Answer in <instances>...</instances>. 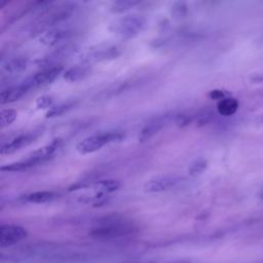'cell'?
Masks as SVG:
<instances>
[{"label": "cell", "instance_id": "17", "mask_svg": "<svg viewBox=\"0 0 263 263\" xmlns=\"http://www.w3.org/2000/svg\"><path fill=\"white\" fill-rule=\"evenodd\" d=\"M29 60L26 57H14L2 64V69L8 74H20L28 67Z\"/></svg>", "mask_w": 263, "mask_h": 263}, {"label": "cell", "instance_id": "1", "mask_svg": "<svg viewBox=\"0 0 263 263\" xmlns=\"http://www.w3.org/2000/svg\"><path fill=\"white\" fill-rule=\"evenodd\" d=\"M133 225L118 216L105 218L89 234L97 239H111L129 234L133 231Z\"/></svg>", "mask_w": 263, "mask_h": 263}, {"label": "cell", "instance_id": "9", "mask_svg": "<svg viewBox=\"0 0 263 263\" xmlns=\"http://www.w3.org/2000/svg\"><path fill=\"white\" fill-rule=\"evenodd\" d=\"M78 50V46L76 43L67 42L63 45H60L58 48H55L52 52H50L48 55L43 57L39 60H37V65L42 68H47L51 66H57L55 63L59 62L62 59H65L67 57L72 55Z\"/></svg>", "mask_w": 263, "mask_h": 263}, {"label": "cell", "instance_id": "13", "mask_svg": "<svg viewBox=\"0 0 263 263\" xmlns=\"http://www.w3.org/2000/svg\"><path fill=\"white\" fill-rule=\"evenodd\" d=\"M174 115L171 114H164L157 116L153 119H151L148 123L144 125V127L140 130L139 134V141L140 142H146L153 138L156 134H158L166 124L168 121L174 118Z\"/></svg>", "mask_w": 263, "mask_h": 263}, {"label": "cell", "instance_id": "26", "mask_svg": "<svg viewBox=\"0 0 263 263\" xmlns=\"http://www.w3.org/2000/svg\"><path fill=\"white\" fill-rule=\"evenodd\" d=\"M175 123L179 127H185L194 121V115L188 113H180L174 117Z\"/></svg>", "mask_w": 263, "mask_h": 263}, {"label": "cell", "instance_id": "29", "mask_svg": "<svg viewBox=\"0 0 263 263\" xmlns=\"http://www.w3.org/2000/svg\"><path fill=\"white\" fill-rule=\"evenodd\" d=\"M260 198L263 200V187L261 188V191H260Z\"/></svg>", "mask_w": 263, "mask_h": 263}, {"label": "cell", "instance_id": "23", "mask_svg": "<svg viewBox=\"0 0 263 263\" xmlns=\"http://www.w3.org/2000/svg\"><path fill=\"white\" fill-rule=\"evenodd\" d=\"M171 14L176 20H181L187 16L188 6L183 1H176L171 6Z\"/></svg>", "mask_w": 263, "mask_h": 263}, {"label": "cell", "instance_id": "4", "mask_svg": "<svg viewBox=\"0 0 263 263\" xmlns=\"http://www.w3.org/2000/svg\"><path fill=\"white\" fill-rule=\"evenodd\" d=\"M53 156L51 155L49 149L45 146L39 148L38 150L34 151L29 157H27L26 159L16 161V162H12V163H8L5 165H2L0 167V170L2 172H9V173H17V172H24L27 171L31 167L37 166L43 162H46L47 160L51 159Z\"/></svg>", "mask_w": 263, "mask_h": 263}, {"label": "cell", "instance_id": "12", "mask_svg": "<svg viewBox=\"0 0 263 263\" xmlns=\"http://www.w3.org/2000/svg\"><path fill=\"white\" fill-rule=\"evenodd\" d=\"M41 135H42V130H40V129L20 135V136L15 137L14 139H12L10 142L2 144V146L0 148V153L2 155L14 153L15 151L21 150L23 147H26V146L32 144L33 142H35Z\"/></svg>", "mask_w": 263, "mask_h": 263}, {"label": "cell", "instance_id": "20", "mask_svg": "<svg viewBox=\"0 0 263 263\" xmlns=\"http://www.w3.org/2000/svg\"><path fill=\"white\" fill-rule=\"evenodd\" d=\"M77 105L76 101H68L62 104H59L57 106H52L47 112H46V118H53L61 116L68 111H70L72 108H74Z\"/></svg>", "mask_w": 263, "mask_h": 263}, {"label": "cell", "instance_id": "28", "mask_svg": "<svg viewBox=\"0 0 263 263\" xmlns=\"http://www.w3.org/2000/svg\"><path fill=\"white\" fill-rule=\"evenodd\" d=\"M209 98L212 99V100H218V101H221L225 98H227V92L224 91V90H221V89H213L209 92Z\"/></svg>", "mask_w": 263, "mask_h": 263}, {"label": "cell", "instance_id": "3", "mask_svg": "<svg viewBox=\"0 0 263 263\" xmlns=\"http://www.w3.org/2000/svg\"><path fill=\"white\" fill-rule=\"evenodd\" d=\"M123 138H124V135L116 130H109V132L96 134V135L86 137L85 139L78 142L76 145V150L82 155L90 154L99 151L104 146L110 143L120 142L123 140Z\"/></svg>", "mask_w": 263, "mask_h": 263}, {"label": "cell", "instance_id": "8", "mask_svg": "<svg viewBox=\"0 0 263 263\" xmlns=\"http://www.w3.org/2000/svg\"><path fill=\"white\" fill-rule=\"evenodd\" d=\"M122 53L120 47L116 45H107V46H100L96 49H91L85 53L82 61L84 64L90 63H100L105 61H111L117 59Z\"/></svg>", "mask_w": 263, "mask_h": 263}, {"label": "cell", "instance_id": "22", "mask_svg": "<svg viewBox=\"0 0 263 263\" xmlns=\"http://www.w3.org/2000/svg\"><path fill=\"white\" fill-rule=\"evenodd\" d=\"M214 112L210 108H203L199 110L196 114H194V123L196 126H204L210 123L214 118Z\"/></svg>", "mask_w": 263, "mask_h": 263}, {"label": "cell", "instance_id": "15", "mask_svg": "<svg viewBox=\"0 0 263 263\" xmlns=\"http://www.w3.org/2000/svg\"><path fill=\"white\" fill-rule=\"evenodd\" d=\"M90 73H91V68L89 67V65L82 64V65L73 66L67 69L64 72L63 77L68 82H77L88 77Z\"/></svg>", "mask_w": 263, "mask_h": 263}, {"label": "cell", "instance_id": "5", "mask_svg": "<svg viewBox=\"0 0 263 263\" xmlns=\"http://www.w3.org/2000/svg\"><path fill=\"white\" fill-rule=\"evenodd\" d=\"M76 3L73 2L61 3L55 7L50 6V8L44 9L43 13L41 14L39 18V26H53L63 21H66L73 14V12L76 10Z\"/></svg>", "mask_w": 263, "mask_h": 263}, {"label": "cell", "instance_id": "14", "mask_svg": "<svg viewBox=\"0 0 263 263\" xmlns=\"http://www.w3.org/2000/svg\"><path fill=\"white\" fill-rule=\"evenodd\" d=\"M29 91L30 89L27 87V85L24 82L7 86L6 88L2 89L0 92V103L4 105V104L16 102L21 100Z\"/></svg>", "mask_w": 263, "mask_h": 263}, {"label": "cell", "instance_id": "21", "mask_svg": "<svg viewBox=\"0 0 263 263\" xmlns=\"http://www.w3.org/2000/svg\"><path fill=\"white\" fill-rule=\"evenodd\" d=\"M141 2L136 0H117L113 1L110 5V11L113 13H122L125 12L135 6L139 5Z\"/></svg>", "mask_w": 263, "mask_h": 263}, {"label": "cell", "instance_id": "2", "mask_svg": "<svg viewBox=\"0 0 263 263\" xmlns=\"http://www.w3.org/2000/svg\"><path fill=\"white\" fill-rule=\"evenodd\" d=\"M146 17L141 14H126L113 22L109 30L122 39H132L139 35L146 26Z\"/></svg>", "mask_w": 263, "mask_h": 263}, {"label": "cell", "instance_id": "11", "mask_svg": "<svg viewBox=\"0 0 263 263\" xmlns=\"http://www.w3.org/2000/svg\"><path fill=\"white\" fill-rule=\"evenodd\" d=\"M27 234V230L20 225H2L0 227V246L2 248H6L16 245L25 239Z\"/></svg>", "mask_w": 263, "mask_h": 263}, {"label": "cell", "instance_id": "18", "mask_svg": "<svg viewBox=\"0 0 263 263\" xmlns=\"http://www.w3.org/2000/svg\"><path fill=\"white\" fill-rule=\"evenodd\" d=\"M238 106H239V104L236 99L227 97L218 102L217 111L222 116H231L237 111Z\"/></svg>", "mask_w": 263, "mask_h": 263}, {"label": "cell", "instance_id": "30", "mask_svg": "<svg viewBox=\"0 0 263 263\" xmlns=\"http://www.w3.org/2000/svg\"><path fill=\"white\" fill-rule=\"evenodd\" d=\"M149 263H151V262H149Z\"/></svg>", "mask_w": 263, "mask_h": 263}, {"label": "cell", "instance_id": "27", "mask_svg": "<svg viewBox=\"0 0 263 263\" xmlns=\"http://www.w3.org/2000/svg\"><path fill=\"white\" fill-rule=\"evenodd\" d=\"M52 104H53V98L48 95L40 96L36 100V107L38 109H48L49 110L52 107Z\"/></svg>", "mask_w": 263, "mask_h": 263}, {"label": "cell", "instance_id": "6", "mask_svg": "<svg viewBox=\"0 0 263 263\" xmlns=\"http://www.w3.org/2000/svg\"><path fill=\"white\" fill-rule=\"evenodd\" d=\"M63 71H64V68L61 65L43 68L42 70L36 72L35 74L27 77L23 82L27 85V87L30 90L33 88L43 87L45 85L50 84L52 81H54Z\"/></svg>", "mask_w": 263, "mask_h": 263}, {"label": "cell", "instance_id": "16", "mask_svg": "<svg viewBox=\"0 0 263 263\" xmlns=\"http://www.w3.org/2000/svg\"><path fill=\"white\" fill-rule=\"evenodd\" d=\"M59 197V194L54 191H35L26 194L21 197L22 201L29 203H46L50 202Z\"/></svg>", "mask_w": 263, "mask_h": 263}, {"label": "cell", "instance_id": "25", "mask_svg": "<svg viewBox=\"0 0 263 263\" xmlns=\"http://www.w3.org/2000/svg\"><path fill=\"white\" fill-rule=\"evenodd\" d=\"M17 117V112L13 109H2L0 111V127L10 125Z\"/></svg>", "mask_w": 263, "mask_h": 263}, {"label": "cell", "instance_id": "7", "mask_svg": "<svg viewBox=\"0 0 263 263\" xmlns=\"http://www.w3.org/2000/svg\"><path fill=\"white\" fill-rule=\"evenodd\" d=\"M74 34V30L70 28H52L44 31L39 36V42L48 47L61 45L64 42H69Z\"/></svg>", "mask_w": 263, "mask_h": 263}, {"label": "cell", "instance_id": "24", "mask_svg": "<svg viewBox=\"0 0 263 263\" xmlns=\"http://www.w3.org/2000/svg\"><path fill=\"white\" fill-rule=\"evenodd\" d=\"M208 167V160L204 158H197L195 159L188 168V174L191 177H197L201 175Z\"/></svg>", "mask_w": 263, "mask_h": 263}, {"label": "cell", "instance_id": "19", "mask_svg": "<svg viewBox=\"0 0 263 263\" xmlns=\"http://www.w3.org/2000/svg\"><path fill=\"white\" fill-rule=\"evenodd\" d=\"M95 189L96 192L104 193V194H110L112 192H115L120 187V182L113 179L108 180H101L95 183Z\"/></svg>", "mask_w": 263, "mask_h": 263}, {"label": "cell", "instance_id": "10", "mask_svg": "<svg viewBox=\"0 0 263 263\" xmlns=\"http://www.w3.org/2000/svg\"><path fill=\"white\" fill-rule=\"evenodd\" d=\"M182 182V178L179 176H161L147 181L144 185L145 192L158 193L168 191L176 188Z\"/></svg>", "mask_w": 263, "mask_h": 263}]
</instances>
